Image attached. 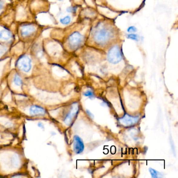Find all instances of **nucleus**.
<instances>
[{
  "instance_id": "obj_1",
  "label": "nucleus",
  "mask_w": 178,
  "mask_h": 178,
  "mask_svg": "<svg viewBox=\"0 0 178 178\" xmlns=\"http://www.w3.org/2000/svg\"><path fill=\"white\" fill-rule=\"evenodd\" d=\"M112 35L111 30L107 28H101L95 32L94 40L99 44H103L106 42Z\"/></svg>"
},
{
  "instance_id": "obj_2",
  "label": "nucleus",
  "mask_w": 178,
  "mask_h": 178,
  "mask_svg": "<svg viewBox=\"0 0 178 178\" xmlns=\"http://www.w3.org/2000/svg\"><path fill=\"white\" fill-rule=\"evenodd\" d=\"M16 66L21 71L28 73L31 70L32 68L31 60L27 55H21L17 60Z\"/></svg>"
},
{
  "instance_id": "obj_3",
  "label": "nucleus",
  "mask_w": 178,
  "mask_h": 178,
  "mask_svg": "<svg viewBox=\"0 0 178 178\" xmlns=\"http://www.w3.org/2000/svg\"><path fill=\"white\" fill-rule=\"evenodd\" d=\"M108 61L113 64H117L121 61L122 54L118 46H114L108 52L107 55Z\"/></svg>"
},
{
  "instance_id": "obj_4",
  "label": "nucleus",
  "mask_w": 178,
  "mask_h": 178,
  "mask_svg": "<svg viewBox=\"0 0 178 178\" xmlns=\"http://www.w3.org/2000/svg\"><path fill=\"white\" fill-rule=\"evenodd\" d=\"M83 40V36L79 32H74L68 38V42L72 49H76L80 46Z\"/></svg>"
},
{
  "instance_id": "obj_5",
  "label": "nucleus",
  "mask_w": 178,
  "mask_h": 178,
  "mask_svg": "<svg viewBox=\"0 0 178 178\" xmlns=\"http://www.w3.org/2000/svg\"><path fill=\"white\" fill-rule=\"evenodd\" d=\"M139 120L138 117H132L126 114L119 119L120 123L124 126H131L137 123Z\"/></svg>"
},
{
  "instance_id": "obj_6",
  "label": "nucleus",
  "mask_w": 178,
  "mask_h": 178,
  "mask_svg": "<svg viewBox=\"0 0 178 178\" xmlns=\"http://www.w3.org/2000/svg\"><path fill=\"white\" fill-rule=\"evenodd\" d=\"M84 150V144L83 142L77 135L74 137V143H73V150L76 154H79L83 152Z\"/></svg>"
},
{
  "instance_id": "obj_7",
  "label": "nucleus",
  "mask_w": 178,
  "mask_h": 178,
  "mask_svg": "<svg viewBox=\"0 0 178 178\" xmlns=\"http://www.w3.org/2000/svg\"><path fill=\"white\" fill-rule=\"evenodd\" d=\"M78 111V106L77 104V103L73 104L70 112H69L68 114L66 116L64 120V122L66 125H70L73 118L75 117V116H76V114H77Z\"/></svg>"
},
{
  "instance_id": "obj_8",
  "label": "nucleus",
  "mask_w": 178,
  "mask_h": 178,
  "mask_svg": "<svg viewBox=\"0 0 178 178\" xmlns=\"http://www.w3.org/2000/svg\"><path fill=\"white\" fill-rule=\"evenodd\" d=\"M36 27L32 25H25L21 27V34L23 37L31 36L36 32Z\"/></svg>"
},
{
  "instance_id": "obj_9",
  "label": "nucleus",
  "mask_w": 178,
  "mask_h": 178,
  "mask_svg": "<svg viewBox=\"0 0 178 178\" xmlns=\"http://www.w3.org/2000/svg\"><path fill=\"white\" fill-rule=\"evenodd\" d=\"M29 113L32 116H44L46 114V110L41 107L34 105L29 109Z\"/></svg>"
},
{
  "instance_id": "obj_10",
  "label": "nucleus",
  "mask_w": 178,
  "mask_h": 178,
  "mask_svg": "<svg viewBox=\"0 0 178 178\" xmlns=\"http://www.w3.org/2000/svg\"><path fill=\"white\" fill-rule=\"evenodd\" d=\"M12 37V33L8 29H3L0 31V39L3 41H8Z\"/></svg>"
},
{
  "instance_id": "obj_11",
  "label": "nucleus",
  "mask_w": 178,
  "mask_h": 178,
  "mask_svg": "<svg viewBox=\"0 0 178 178\" xmlns=\"http://www.w3.org/2000/svg\"><path fill=\"white\" fill-rule=\"evenodd\" d=\"M13 81L14 83L16 85L21 86L23 84V81H22V80L21 79V77L19 76V75H18L17 74L15 75Z\"/></svg>"
},
{
  "instance_id": "obj_12",
  "label": "nucleus",
  "mask_w": 178,
  "mask_h": 178,
  "mask_svg": "<svg viewBox=\"0 0 178 178\" xmlns=\"http://www.w3.org/2000/svg\"><path fill=\"white\" fill-rule=\"evenodd\" d=\"M71 18L70 16H66L65 17H63L62 18L60 19V23L63 25H68L71 23Z\"/></svg>"
},
{
  "instance_id": "obj_13",
  "label": "nucleus",
  "mask_w": 178,
  "mask_h": 178,
  "mask_svg": "<svg viewBox=\"0 0 178 178\" xmlns=\"http://www.w3.org/2000/svg\"><path fill=\"white\" fill-rule=\"evenodd\" d=\"M149 170H150V174H151V176H152L153 178H157L159 177L160 173L158 172L157 171L155 170V169L152 168H150Z\"/></svg>"
},
{
  "instance_id": "obj_14",
  "label": "nucleus",
  "mask_w": 178,
  "mask_h": 178,
  "mask_svg": "<svg viewBox=\"0 0 178 178\" xmlns=\"http://www.w3.org/2000/svg\"><path fill=\"white\" fill-rule=\"evenodd\" d=\"M7 50H8V48L6 47L5 46L1 45L0 46V57L3 55Z\"/></svg>"
},
{
  "instance_id": "obj_15",
  "label": "nucleus",
  "mask_w": 178,
  "mask_h": 178,
  "mask_svg": "<svg viewBox=\"0 0 178 178\" xmlns=\"http://www.w3.org/2000/svg\"><path fill=\"white\" fill-rule=\"evenodd\" d=\"M127 38L132 39V40H135V41H138V36L136 34H129L127 36Z\"/></svg>"
},
{
  "instance_id": "obj_16",
  "label": "nucleus",
  "mask_w": 178,
  "mask_h": 178,
  "mask_svg": "<svg viewBox=\"0 0 178 178\" xmlns=\"http://www.w3.org/2000/svg\"><path fill=\"white\" fill-rule=\"evenodd\" d=\"M127 32H136L137 31V29L135 27L131 26L127 29Z\"/></svg>"
},
{
  "instance_id": "obj_17",
  "label": "nucleus",
  "mask_w": 178,
  "mask_h": 178,
  "mask_svg": "<svg viewBox=\"0 0 178 178\" xmlns=\"http://www.w3.org/2000/svg\"><path fill=\"white\" fill-rule=\"evenodd\" d=\"M84 95L87 97H92L94 96L93 95V93L91 91H86L85 93H84Z\"/></svg>"
},
{
  "instance_id": "obj_18",
  "label": "nucleus",
  "mask_w": 178,
  "mask_h": 178,
  "mask_svg": "<svg viewBox=\"0 0 178 178\" xmlns=\"http://www.w3.org/2000/svg\"><path fill=\"white\" fill-rule=\"evenodd\" d=\"M76 8H73V7H70L67 8V11L70 13H73L76 11Z\"/></svg>"
},
{
  "instance_id": "obj_19",
  "label": "nucleus",
  "mask_w": 178,
  "mask_h": 178,
  "mask_svg": "<svg viewBox=\"0 0 178 178\" xmlns=\"http://www.w3.org/2000/svg\"><path fill=\"white\" fill-rule=\"evenodd\" d=\"M4 6V2L2 0H0V12L1 11Z\"/></svg>"
},
{
  "instance_id": "obj_20",
  "label": "nucleus",
  "mask_w": 178,
  "mask_h": 178,
  "mask_svg": "<svg viewBox=\"0 0 178 178\" xmlns=\"http://www.w3.org/2000/svg\"><path fill=\"white\" fill-rule=\"evenodd\" d=\"M38 126L39 127H41L42 129H44V126L43 124H42V123H39L38 124Z\"/></svg>"
},
{
  "instance_id": "obj_21",
  "label": "nucleus",
  "mask_w": 178,
  "mask_h": 178,
  "mask_svg": "<svg viewBox=\"0 0 178 178\" xmlns=\"http://www.w3.org/2000/svg\"><path fill=\"white\" fill-rule=\"evenodd\" d=\"M59 1H62V0H59Z\"/></svg>"
}]
</instances>
